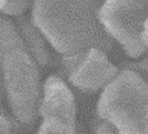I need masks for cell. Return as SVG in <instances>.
Segmentation results:
<instances>
[{"mask_svg":"<svg viewBox=\"0 0 148 134\" xmlns=\"http://www.w3.org/2000/svg\"><path fill=\"white\" fill-rule=\"evenodd\" d=\"M100 2H34L31 18L59 55H76L96 48L105 54L116 48L99 20Z\"/></svg>","mask_w":148,"mask_h":134,"instance_id":"6da1fadb","label":"cell"},{"mask_svg":"<svg viewBox=\"0 0 148 134\" xmlns=\"http://www.w3.org/2000/svg\"><path fill=\"white\" fill-rule=\"evenodd\" d=\"M0 72L12 116L31 128L40 116L42 88L39 65L18 34L16 22L0 14Z\"/></svg>","mask_w":148,"mask_h":134,"instance_id":"7a4b0ae2","label":"cell"},{"mask_svg":"<svg viewBox=\"0 0 148 134\" xmlns=\"http://www.w3.org/2000/svg\"><path fill=\"white\" fill-rule=\"evenodd\" d=\"M96 114L119 134H148V83L136 72L120 69L103 90Z\"/></svg>","mask_w":148,"mask_h":134,"instance_id":"3957f363","label":"cell"},{"mask_svg":"<svg viewBox=\"0 0 148 134\" xmlns=\"http://www.w3.org/2000/svg\"><path fill=\"white\" fill-rule=\"evenodd\" d=\"M147 18V0H110L102 3L99 11V20L106 32L122 45L130 57H139L148 49L142 39Z\"/></svg>","mask_w":148,"mask_h":134,"instance_id":"277c9868","label":"cell"},{"mask_svg":"<svg viewBox=\"0 0 148 134\" xmlns=\"http://www.w3.org/2000/svg\"><path fill=\"white\" fill-rule=\"evenodd\" d=\"M59 63L68 80L83 92L105 90L120 72V68L114 66L106 54L96 48L76 55H60Z\"/></svg>","mask_w":148,"mask_h":134,"instance_id":"5b68a950","label":"cell"},{"mask_svg":"<svg viewBox=\"0 0 148 134\" xmlns=\"http://www.w3.org/2000/svg\"><path fill=\"white\" fill-rule=\"evenodd\" d=\"M76 100L71 90L60 77L49 76L45 80L42 88V102H40V116L42 119L49 116H57L66 120L69 125L76 123Z\"/></svg>","mask_w":148,"mask_h":134,"instance_id":"8992f818","label":"cell"},{"mask_svg":"<svg viewBox=\"0 0 148 134\" xmlns=\"http://www.w3.org/2000/svg\"><path fill=\"white\" fill-rule=\"evenodd\" d=\"M16 28L18 34L25 42L28 51L32 55V59L36 60L37 65L40 66H53L56 65V57L48 48L45 36L42 34V31L36 26V23L32 22L31 17L20 16L16 18Z\"/></svg>","mask_w":148,"mask_h":134,"instance_id":"52a82bcc","label":"cell"},{"mask_svg":"<svg viewBox=\"0 0 148 134\" xmlns=\"http://www.w3.org/2000/svg\"><path fill=\"white\" fill-rule=\"evenodd\" d=\"M37 134H77V125H69L57 116H49L42 120Z\"/></svg>","mask_w":148,"mask_h":134,"instance_id":"ba28073f","label":"cell"},{"mask_svg":"<svg viewBox=\"0 0 148 134\" xmlns=\"http://www.w3.org/2000/svg\"><path fill=\"white\" fill-rule=\"evenodd\" d=\"M120 69H128V71L136 72L142 80L148 83V57L137 60V62H123Z\"/></svg>","mask_w":148,"mask_h":134,"instance_id":"9c48e42d","label":"cell"},{"mask_svg":"<svg viewBox=\"0 0 148 134\" xmlns=\"http://www.w3.org/2000/svg\"><path fill=\"white\" fill-rule=\"evenodd\" d=\"M29 6H32L29 2H5V6L2 8L0 14H3V16L20 17V16H23V11L28 9Z\"/></svg>","mask_w":148,"mask_h":134,"instance_id":"30bf717a","label":"cell"},{"mask_svg":"<svg viewBox=\"0 0 148 134\" xmlns=\"http://www.w3.org/2000/svg\"><path fill=\"white\" fill-rule=\"evenodd\" d=\"M91 133L92 134H119L113 123H110L108 120L100 119L97 114L91 123Z\"/></svg>","mask_w":148,"mask_h":134,"instance_id":"8fae6325","label":"cell"},{"mask_svg":"<svg viewBox=\"0 0 148 134\" xmlns=\"http://www.w3.org/2000/svg\"><path fill=\"white\" fill-rule=\"evenodd\" d=\"M16 117H8L5 113H0V134H14Z\"/></svg>","mask_w":148,"mask_h":134,"instance_id":"7c38bea8","label":"cell"},{"mask_svg":"<svg viewBox=\"0 0 148 134\" xmlns=\"http://www.w3.org/2000/svg\"><path fill=\"white\" fill-rule=\"evenodd\" d=\"M142 39H143V43H145V46L148 48V18H147V22H145V28H143Z\"/></svg>","mask_w":148,"mask_h":134,"instance_id":"4fadbf2b","label":"cell"},{"mask_svg":"<svg viewBox=\"0 0 148 134\" xmlns=\"http://www.w3.org/2000/svg\"><path fill=\"white\" fill-rule=\"evenodd\" d=\"M0 113H3V108H2V96H0Z\"/></svg>","mask_w":148,"mask_h":134,"instance_id":"5bb4252c","label":"cell"},{"mask_svg":"<svg viewBox=\"0 0 148 134\" xmlns=\"http://www.w3.org/2000/svg\"><path fill=\"white\" fill-rule=\"evenodd\" d=\"M5 6V2H0V11H2V8Z\"/></svg>","mask_w":148,"mask_h":134,"instance_id":"9a60e30c","label":"cell"}]
</instances>
